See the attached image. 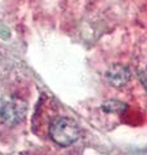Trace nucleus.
I'll return each instance as SVG.
<instances>
[{
  "instance_id": "1",
  "label": "nucleus",
  "mask_w": 147,
  "mask_h": 155,
  "mask_svg": "<svg viewBox=\"0 0 147 155\" xmlns=\"http://www.w3.org/2000/svg\"><path fill=\"white\" fill-rule=\"evenodd\" d=\"M81 129L75 120L71 118H58L53 120L51 127H49V136L51 140L58 146L67 147L75 143L80 137Z\"/></svg>"
},
{
  "instance_id": "3",
  "label": "nucleus",
  "mask_w": 147,
  "mask_h": 155,
  "mask_svg": "<svg viewBox=\"0 0 147 155\" xmlns=\"http://www.w3.org/2000/svg\"><path fill=\"white\" fill-rule=\"evenodd\" d=\"M106 79L111 85L120 88L132 79V71L128 66L115 64L110 66L109 70L106 71Z\"/></svg>"
},
{
  "instance_id": "2",
  "label": "nucleus",
  "mask_w": 147,
  "mask_h": 155,
  "mask_svg": "<svg viewBox=\"0 0 147 155\" xmlns=\"http://www.w3.org/2000/svg\"><path fill=\"white\" fill-rule=\"evenodd\" d=\"M27 115V102L18 97H9L0 106V118L8 125L22 123Z\"/></svg>"
},
{
  "instance_id": "4",
  "label": "nucleus",
  "mask_w": 147,
  "mask_h": 155,
  "mask_svg": "<svg viewBox=\"0 0 147 155\" xmlns=\"http://www.w3.org/2000/svg\"><path fill=\"white\" fill-rule=\"evenodd\" d=\"M128 109L124 102H120V101H116V100H111V101H107L102 105V110L105 113H115V114H121Z\"/></svg>"
},
{
  "instance_id": "5",
  "label": "nucleus",
  "mask_w": 147,
  "mask_h": 155,
  "mask_svg": "<svg viewBox=\"0 0 147 155\" xmlns=\"http://www.w3.org/2000/svg\"><path fill=\"white\" fill-rule=\"evenodd\" d=\"M139 81H141V84L143 85V88L147 91V66L139 72Z\"/></svg>"
}]
</instances>
